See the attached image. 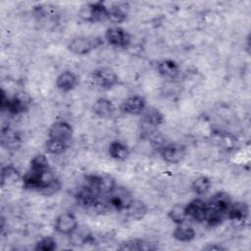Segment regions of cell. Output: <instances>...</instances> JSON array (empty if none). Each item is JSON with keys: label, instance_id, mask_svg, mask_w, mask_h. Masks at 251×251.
I'll use <instances>...</instances> for the list:
<instances>
[{"label": "cell", "instance_id": "10", "mask_svg": "<svg viewBox=\"0 0 251 251\" xmlns=\"http://www.w3.org/2000/svg\"><path fill=\"white\" fill-rule=\"evenodd\" d=\"M147 108L145 98L138 94H133L126 97L120 106V111L126 115L140 116Z\"/></svg>", "mask_w": 251, "mask_h": 251}, {"label": "cell", "instance_id": "15", "mask_svg": "<svg viewBox=\"0 0 251 251\" xmlns=\"http://www.w3.org/2000/svg\"><path fill=\"white\" fill-rule=\"evenodd\" d=\"M91 110L93 114L98 118L111 119L116 114L117 108L110 99L106 97H100L92 104Z\"/></svg>", "mask_w": 251, "mask_h": 251}, {"label": "cell", "instance_id": "29", "mask_svg": "<svg viewBox=\"0 0 251 251\" xmlns=\"http://www.w3.org/2000/svg\"><path fill=\"white\" fill-rule=\"evenodd\" d=\"M57 248V240L53 236L41 237L34 246L35 251H54Z\"/></svg>", "mask_w": 251, "mask_h": 251}, {"label": "cell", "instance_id": "26", "mask_svg": "<svg viewBox=\"0 0 251 251\" xmlns=\"http://www.w3.org/2000/svg\"><path fill=\"white\" fill-rule=\"evenodd\" d=\"M69 148V144L58 139L48 138L45 142V150L50 155H61Z\"/></svg>", "mask_w": 251, "mask_h": 251}, {"label": "cell", "instance_id": "18", "mask_svg": "<svg viewBox=\"0 0 251 251\" xmlns=\"http://www.w3.org/2000/svg\"><path fill=\"white\" fill-rule=\"evenodd\" d=\"M156 70L161 76L170 79L176 78L180 74V68L178 64L172 59H165L160 61L156 66Z\"/></svg>", "mask_w": 251, "mask_h": 251}, {"label": "cell", "instance_id": "31", "mask_svg": "<svg viewBox=\"0 0 251 251\" xmlns=\"http://www.w3.org/2000/svg\"><path fill=\"white\" fill-rule=\"evenodd\" d=\"M204 250H216V251H220V250H226V248L224 246H222L221 244H218V243H213V244H208L206 246L203 247Z\"/></svg>", "mask_w": 251, "mask_h": 251}, {"label": "cell", "instance_id": "14", "mask_svg": "<svg viewBox=\"0 0 251 251\" xmlns=\"http://www.w3.org/2000/svg\"><path fill=\"white\" fill-rule=\"evenodd\" d=\"M1 109L2 111H7L11 115H20L27 110V105L25 100L19 96L6 97L4 90H2Z\"/></svg>", "mask_w": 251, "mask_h": 251}, {"label": "cell", "instance_id": "6", "mask_svg": "<svg viewBox=\"0 0 251 251\" xmlns=\"http://www.w3.org/2000/svg\"><path fill=\"white\" fill-rule=\"evenodd\" d=\"M104 38L109 45L118 48H126L131 42L129 32L120 25L109 26L105 30Z\"/></svg>", "mask_w": 251, "mask_h": 251}, {"label": "cell", "instance_id": "28", "mask_svg": "<svg viewBox=\"0 0 251 251\" xmlns=\"http://www.w3.org/2000/svg\"><path fill=\"white\" fill-rule=\"evenodd\" d=\"M120 250H135V251H139V250H149L151 249L149 247V245L147 243H145L144 240L139 239V238H133V239H129L126 240L123 243H121V245L119 246Z\"/></svg>", "mask_w": 251, "mask_h": 251}, {"label": "cell", "instance_id": "4", "mask_svg": "<svg viewBox=\"0 0 251 251\" xmlns=\"http://www.w3.org/2000/svg\"><path fill=\"white\" fill-rule=\"evenodd\" d=\"M109 7L102 1L85 4L79 11V17L88 23H101L108 21Z\"/></svg>", "mask_w": 251, "mask_h": 251}, {"label": "cell", "instance_id": "1", "mask_svg": "<svg viewBox=\"0 0 251 251\" xmlns=\"http://www.w3.org/2000/svg\"><path fill=\"white\" fill-rule=\"evenodd\" d=\"M25 189L37 191L45 196L57 193L61 188V181L50 169L47 157L36 154L30 161L29 168L22 177Z\"/></svg>", "mask_w": 251, "mask_h": 251}, {"label": "cell", "instance_id": "13", "mask_svg": "<svg viewBox=\"0 0 251 251\" xmlns=\"http://www.w3.org/2000/svg\"><path fill=\"white\" fill-rule=\"evenodd\" d=\"M97 39L92 40L86 36H75L69 41L67 47L71 53L83 56L89 54L97 47V44L95 43Z\"/></svg>", "mask_w": 251, "mask_h": 251}, {"label": "cell", "instance_id": "12", "mask_svg": "<svg viewBox=\"0 0 251 251\" xmlns=\"http://www.w3.org/2000/svg\"><path fill=\"white\" fill-rule=\"evenodd\" d=\"M187 219H191L195 223H204L208 213L207 201L201 198H194L185 205Z\"/></svg>", "mask_w": 251, "mask_h": 251}, {"label": "cell", "instance_id": "8", "mask_svg": "<svg viewBox=\"0 0 251 251\" xmlns=\"http://www.w3.org/2000/svg\"><path fill=\"white\" fill-rule=\"evenodd\" d=\"M162 159L169 164H178L183 160L186 154V147L177 142H170L164 144L159 149Z\"/></svg>", "mask_w": 251, "mask_h": 251}, {"label": "cell", "instance_id": "2", "mask_svg": "<svg viewBox=\"0 0 251 251\" xmlns=\"http://www.w3.org/2000/svg\"><path fill=\"white\" fill-rule=\"evenodd\" d=\"M138 122L139 133L142 138H149L157 132L158 127L164 123L163 114L154 107H147L140 115Z\"/></svg>", "mask_w": 251, "mask_h": 251}, {"label": "cell", "instance_id": "7", "mask_svg": "<svg viewBox=\"0 0 251 251\" xmlns=\"http://www.w3.org/2000/svg\"><path fill=\"white\" fill-rule=\"evenodd\" d=\"M78 226V222L73 212H63L58 215L54 222V230L62 235L70 236Z\"/></svg>", "mask_w": 251, "mask_h": 251}, {"label": "cell", "instance_id": "30", "mask_svg": "<svg viewBox=\"0 0 251 251\" xmlns=\"http://www.w3.org/2000/svg\"><path fill=\"white\" fill-rule=\"evenodd\" d=\"M19 176L18 171L12 167V166H7L5 168H2V174H1V184L2 186L7 183L9 180H15Z\"/></svg>", "mask_w": 251, "mask_h": 251}, {"label": "cell", "instance_id": "5", "mask_svg": "<svg viewBox=\"0 0 251 251\" xmlns=\"http://www.w3.org/2000/svg\"><path fill=\"white\" fill-rule=\"evenodd\" d=\"M94 84L104 90L111 89L119 83L118 74L110 67H99L91 73Z\"/></svg>", "mask_w": 251, "mask_h": 251}, {"label": "cell", "instance_id": "25", "mask_svg": "<svg viewBox=\"0 0 251 251\" xmlns=\"http://www.w3.org/2000/svg\"><path fill=\"white\" fill-rule=\"evenodd\" d=\"M126 212L130 218L134 220H141L147 213V206L141 200L133 199Z\"/></svg>", "mask_w": 251, "mask_h": 251}, {"label": "cell", "instance_id": "11", "mask_svg": "<svg viewBox=\"0 0 251 251\" xmlns=\"http://www.w3.org/2000/svg\"><path fill=\"white\" fill-rule=\"evenodd\" d=\"M232 200L228 193L225 191H218L213 194L207 201L208 211L223 215L226 219V212L231 204Z\"/></svg>", "mask_w": 251, "mask_h": 251}, {"label": "cell", "instance_id": "20", "mask_svg": "<svg viewBox=\"0 0 251 251\" xmlns=\"http://www.w3.org/2000/svg\"><path fill=\"white\" fill-rule=\"evenodd\" d=\"M108 154L116 161H125L129 156V148L125 142L114 140L108 146Z\"/></svg>", "mask_w": 251, "mask_h": 251}, {"label": "cell", "instance_id": "3", "mask_svg": "<svg viewBox=\"0 0 251 251\" xmlns=\"http://www.w3.org/2000/svg\"><path fill=\"white\" fill-rule=\"evenodd\" d=\"M132 200L131 193L126 187L117 184L105 195V201L109 208L117 212L126 211Z\"/></svg>", "mask_w": 251, "mask_h": 251}, {"label": "cell", "instance_id": "17", "mask_svg": "<svg viewBox=\"0 0 251 251\" xmlns=\"http://www.w3.org/2000/svg\"><path fill=\"white\" fill-rule=\"evenodd\" d=\"M78 83L77 75L72 71L62 72L55 81L56 87L62 92H70L76 87Z\"/></svg>", "mask_w": 251, "mask_h": 251}, {"label": "cell", "instance_id": "27", "mask_svg": "<svg viewBox=\"0 0 251 251\" xmlns=\"http://www.w3.org/2000/svg\"><path fill=\"white\" fill-rule=\"evenodd\" d=\"M1 138H2V144L6 145L7 148L16 149L20 146L21 138L19 137V135L17 134V132L12 131L8 128L6 130L2 131Z\"/></svg>", "mask_w": 251, "mask_h": 251}, {"label": "cell", "instance_id": "9", "mask_svg": "<svg viewBox=\"0 0 251 251\" xmlns=\"http://www.w3.org/2000/svg\"><path fill=\"white\" fill-rule=\"evenodd\" d=\"M74 128L72 125L65 120L55 121L48 129V138L62 140L66 143H70L73 139Z\"/></svg>", "mask_w": 251, "mask_h": 251}, {"label": "cell", "instance_id": "24", "mask_svg": "<svg viewBox=\"0 0 251 251\" xmlns=\"http://www.w3.org/2000/svg\"><path fill=\"white\" fill-rule=\"evenodd\" d=\"M168 217L169 219L175 224L178 225L181 223L186 222L187 220V215H186V210H185V205L182 204H175L168 212Z\"/></svg>", "mask_w": 251, "mask_h": 251}, {"label": "cell", "instance_id": "23", "mask_svg": "<svg viewBox=\"0 0 251 251\" xmlns=\"http://www.w3.org/2000/svg\"><path fill=\"white\" fill-rule=\"evenodd\" d=\"M212 181L206 176H200L196 177L191 183V190L198 196L207 194L211 188Z\"/></svg>", "mask_w": 251, "mask_h": 251}, {"label": "cell", "instance_id": "16", "mask_svg": "<svg viewBox=\"0 0 251 251\" xmlns=\"http://www.w3.org/2000/svg\"><path fill=\"white\" fill-rule=\"evenodd\" d=\"M248 215H249V207L245 202L232 201L226 212V219L236 223H243L247 220Z\"/></svg>", "mask_w": 251, "mask_h": 251}, {"label": "cell", "instance_id": "22", "mask_svg": "<svg viewBox=\"0 0 251 251\" xmlns=\"http://www.w3.org/2000/svg\"><path fill=\"white\" fill-rule=\"evenodd\" d=\"M108 9H109V13H108L109 22H111L115 25H118L119 24H122L126 21L127 17V13L126 11L125 4H117Z\"/></svg>", "mask_w": 251, "mask_h": 251}, {"label": "cell", "instance_id": "21", "mask_svg": "<svg viewBox=\"0 0 251 251\" xmlns=\"http://www.w3.org/2000/svg\"><path fill=\"white\" fill-rule=\"evenodd\" d=\"M70 240L73 245L80 246L86 243H93L94 238L86 227L78 226L76 229L70 235Z\"/></svg>", "mask_w": 251, "mask_h": 251}, {"label": "cell", "instance_id": "19", "mask_svg": "<svg viewBox=\"0 0 251 251\" xmlns=\"http://www.w3.org/2000/svg\"><path fill=\"white\" fill-rule=\"evenodd\" d=\"M196 236L195 229L186 222L176 225V227L173 231V237L179 242H190Z\"/></svg>", "mask_w": 251, "mask_h": 251}]
</instances>
